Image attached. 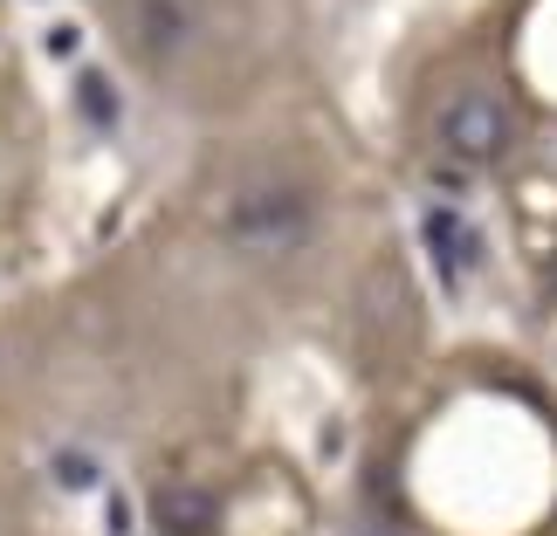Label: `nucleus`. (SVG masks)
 Masks as SVG:
<instances>
[{"instance_id":"7ed1b4c3","label":"nucleus","mask_w":557,"mask_h":536,"mask_svg":"<svg viewBox=\"0 0 557 536\" xmlns=\"http://www.w3.org/2000/svg\"><path fill=\"white\" fill-rule=\"evenodd\" d=\"M138 35H145V49H180V41H186V8H180V0H145Z\"/></svg>"},{"instance_id":"f03ea898","label":"nucleus","mask_w":557,"mask_h":536,"mask_svg":"<svg viewBox=\"0 0 557 536\" xmlns=\"http://www.w3.org/2000/svg\"><path fill=\"white\" fill-rule=\"evenodd\" d=\"M227 227H234V241L255 248V254H283V248L304 241L310 207L296 200V192H283V186H255V192H242V200H234Z\"/></svg>"},{"instance_id":"f257e3e1","label":"nucleus","mask_w":557,"mask_h":536,"mask_svg":"<svg viewBox=\"0 0 557 536\" xmlns=\"http://www.w3.org/2000/svg\"><path fill=\"white\" fill-rule=\"evenodd\" d=\"M434 138H441V152H455L468 165H488L517 145V111H509V97L488 90V83H461V90L441 103Z\"/></svg>"}]
</instances>
